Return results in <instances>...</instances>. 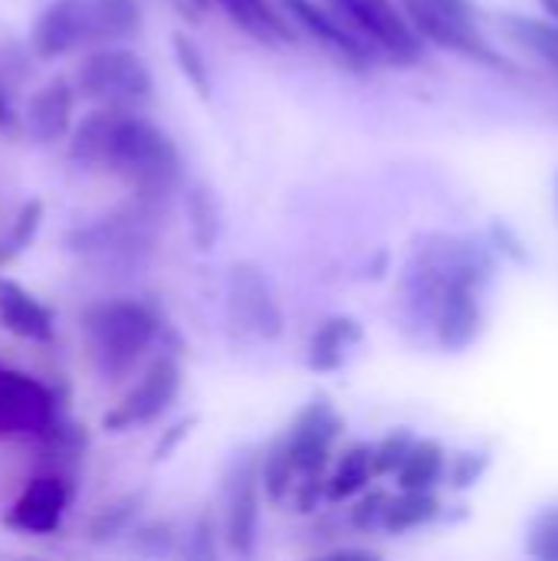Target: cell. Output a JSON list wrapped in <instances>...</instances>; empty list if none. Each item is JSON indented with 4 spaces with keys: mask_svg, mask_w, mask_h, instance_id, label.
<instances>
[{
    "mask_svg": "<svg viewBox=\"0 0 558 561\" xmlns=\"http://www.w3.org/2000/svg\"><path fill=\"white\" fill-rule=\"evenodd\" d=\"M69 158L79 168L118 178L138 204H161L184 184L174 138L138 108L95 105L69 131Z\"/></svg>",
    "mask_w": 558,
    "mask_h": 561,
    "instance_id": "cell-1",
    "label": "cell"
},
{
    "mask_svg": "<svg viewBox=\"0 0 558 561\" xmlns=\"http://www.w3.org/2000/svg\"><path fill=\"white\" fill-rule=\"evenodd\" d=\"M480 286L483 256L457 237H431L405 276L411 309L431 322L437 345L447 352H464L480 335Z\"/></svg>",
    "mask_w": 558,
    "mask_h": 561,
    "instance_id": "cell-2",
    "label": "cell"
},
{
    "mask_svg": "<svg viewBox=\"0 0 558 561\" xmlns=\"http://www.w3.org/2000/svg\"><path fill=\"white\" fill-rule=\"evenodd\" d=\"M145 26L138 0H49L30 30L39 59H62L79 49L122 43Z\"/></svg>",
    "mask_w": 558,
    "mask_h": 561,
    "instance_id": "cell-3",
    "label": "cell"
},
{
    "mask_svg": "<svg viewBox=\"0 0 558 561\" xmlns=\"http://www.w3.org/2000/svg\"><path fill=\"white\" fill-rule=\"evenodd\" d=\"M82 332L89 339L95 365L105 375L118 378L141 362V355L155 345L161 325H158V316L145 302L109 299L86 312Z\"/></svg>",
    "mask_w": 558,
    "mask_h": 561,
    "instance_id": "cell-4",
    "label": "cell"
},
{
    "mask_svg": "<svg viewBox=\"0 0 558 561\" xmlns=\"http://www.w3.org/2000/svg\"><path fill=\"white\" fill-rule=\"evenodd\" d=\"M69 79L76 85V95H82L92 105L141 108L145 102L155 99V76L148 62L138 53L115 43L89 49Z\"/></svg>",
    "mask_w": 558,
    "mask_h": 561,
    "instance_id": "cell-5",
    "label": "cell"
},
{
    "mask_svg": "<svg viewBox=\"0 0 558 561\" xmlns=\"http://www.w3.org/2000/svg\"><path fill=\"white\" fill-rule=\"evenodd\" d=\"M398 7L424 43L506 69V59L483 39L477 26L474 0H398Z\"/></svg>",
    "mask_w": 558,
    "mask_h": 561,
    "instance_id": "cell-6",
    "label": "cell"
},
{
    "mask_svg": "<svg viewBox=\"0 0 558 561\" xmlns=\"http://www.w3.org/2000/svg\"><path fill=\"white\" fill-rule=\"evenodd\" d=\"M227 325L257 342H276L286 332L283 302L270 276L250 260L234 263L227 273Z\"/></svg>",
    "mask_w": 558,
    "mask_h": 561,
    "instance_id": "cell-7",
    "label": "cell"
},
{
    "mask_svg": "<svg viewBox=\"0 0 558 561\" xmlns=\"http://www.w3.org/2000/svg\"><path fill=\"white\" fill-rule=\"evenodd\" d=\"M375 53L395 62H421L424 39L411 30L395 0H326Z\"/></svg>",
    "mask_w": 558,
    "mask_h": 561,
    "instance_id": "cell-8",
    "label": "cell"
},
{
    "mask_svg": "<svg viewBox=\"0 0 558 561\" xmlns=\"http://www.w3.org/2000/svg\"><path fill=\"white\" fill-rule=\"evenodd\" d=\"M181 385H184V371H181L178 358L158 355L145 368V375L125 391V398L102 417V427L112 431V434H122V431L155 424L178 401Z\"/></svg>",
    "mask_w": 558,
    "mask_h": 561,
    "instance_id": "cell-9",
    "label": "cell"
},
{
    "mask_svg": "<svg viewBox=\"0 0 558 561\" xmlns=\"http://www.w3.org/2000/svg\"><path fill=\"white\" fill-rule=\"evenodd\" d=\"M345 421L335 411V404L326 394H316L283 431V440L293 454L296 463V480L306 477H326L332 463V447L342 437Z\"/></svg>",
    "mask_w": 558,
    "mask_h": 561,
    "instance_id": "cell-10",
    "label": "cell"
},
{
    "mask_svg": "<svg viewBox=\"0 0 558 561\" xmlns=\"http://www.w3.org/2000/svg\"><path fill=\"white\" fill-rule=\"evenodd\" d=\"M59 424L56 398L36 378L0 365V440L43 437Z\"/></svg>",
    "mask_w": 558,
    "mask_h": 561,
    "instance_id": "cell-11",
    "label": "cell"
},
{
    "mask_svg": "<svg viewBox=\"0 0 558 561\" xmlns=\"http://www.w3.org/2000/svg\"><path fill=\"white\" fill-rule=\"evenodd\" d=\"M260 477H257V457H243L234 463L224 490V542L230 556L250 559L257 552V533H260Z\"/></svg>",
    "mask_w": 558,
    "mask_h": 561,
    "instance_id": "cell-12",
    "label": "cell"
},
{
    "mask_svg": "<svg viewBox=\"0 0 558 561\" xmlns=\"http://www.w3.org/2000/svg\"><path fill=\"white\" fill-rule=\"evenodd\" d=\"M280 13L286 16V23H296L303 33H309L322 49H329L332 56H339L342 62L365 69L375 59V49L349 26L342 23V16L322 0H280Z\"/></svg>",
    "mask_w": 558,
    "mask_h": 561,
    "instance_id": "cell-13",
    "label": "cell"
},
{
    "mask_svg": "<svg viewBox=\"0 0 558 561\" xmlns=\"http://www.w3.org/2000/svg\"><path fill=\"white\" fill-rule=\"evenodd\" d=\"M72 503V490L62 477H36L23 486L7 513V526L23 536H53Z\"/></svg>",
    "mask_w": 558,
    "mask_h": 561,
    "instance_id": "cell-14",
    "label": "cell"
},
{
    "mask_svg": "<svg viewBox=\"0 0 558 561\" xmlns=\"http://www.w3.org/2000/svg\"><path fill=\"white\" fill-rule=\"evenodd\" d=\"M76 85L69 76H53L46 79L26 102L20 115V128L26 131L30 141L36 145H53L66 138L76 125Z\"/></svg>",
    "mask_w": 558,
    "mask_h": 561,
    "instance_id": "cell-15",
    "label": "cell"
},
{
    "mask_svg": "<svg viewBox=\"0 0 558 561\" xmlns=\"http://www.w3.org/2000/svg\"><path fill=\"white\" fill-rule=\"evenodd\" d=\"M0 325L26 342H49L56 332L53 312L20 283L0 276Z\"/></svg>",
    "mask_w": 558,
    "mask_h": 561,
    "instance_id": "cell-16",
    "label": "cell"
},
{
    "mask_svg": "<svg viewBox=\"0 0 558 561\" xmlns=\"http://www.w3.org/2000/svg\"><path fill=\"white\" fill-rule=\"evenodd\" d=\"M145 220L141 214L135 210H122V214H112V217H99L95 224L89 227H79L66 237L69 250L76 253H115V250H132L135 243L148 240V230H145Z\"/></svg>",
    "mask_w": 558,
    "mask_h": 561,
    "instance_id": "cell-17",
    "label": "cell"
},
{
    "mask_svg": "<svg viewBox=\"0 0 558 561\" xmlns=\"http://www.w3.org/2000/svg\"><path fill=\"white\" fill-rule=\"evenodd\" d=\"M362 325L352 316H329L306 345V368L312 375H332L345 365L349 352L362 342Z\"/></svg>",
    "mask_w": 558,
    "mask_h": 561,
    "instance_id": "cell-18",
    "label": "cell"
},
{
    "mask_svg": "<svg viewBox=\"0 0 558 561\" xmlns=\"http://www.w3.org/2000/svg\"><path fill=\"white\" fill-rule=\"evenodd\" d=\"M375 480V467H372V444H352L339 454L335 463H329L326 470V500L329 503H345L355 500L362 490H368V483Z\"/></svg>",
    "mask_w": 558,
    "mask_h": 561,
    "instance_id": "cell-19",
    "label": "cell"
},
{
    "mask_svg": "<svg viewBox=\"0 0 558 561\" xmlns=\"http://www.w3.org/2000/svg\"><path fill=\"white\" fill-rule=\"evenodd\" d=\"M184 214H187V233H191V243L201 250V253H210L220 240V230H224V214H220V201L217 194L194 181L184 187Z\"/></svg>",
    "mask_w": 558,
    "mask_h": 561,
    "instance_id": "cell-20",
    "label": "cell"
},
{
    "mask_svg": "<svg viewBox=\"0 0 558 561\" xmlns=\"http://www.w3.org/2000/svg\"><path fill=\"white\" fill-rule=\"evenodd\" d=\"M437 516H441V500L434 496V490H401L398 496H388L382 533L401 536L434 523Z\"/></svg>",
    "mask_w": 558,
    "mask_h": 561,
    "instance_id": "cell-21",
    "label": "cell"
},
{
    "mask_svg": "<svg viewBox=\"0 0 558 561\" xmlns=\"http://www.w3.org/2000/svg\"><path fill=\"white\" fill-rule=\"evenodd\" d=\"M257 477H260V493L266 496V503L273 506L289 503L293 486H296V463L283 434L263 450V457H257Z\"/></svg>",
    "mask_w": 558,
    "mask_h": 561,
    "instance_id": "cell-22",
    "label": "cell"
},
{
    "mask_svg": "<svg viewBox=\"0 0 558 561\" xmlns=\"http://www.w3.org/2000/svg\"><path fill=\"white\" fill-rule=\"evenodd\" d=\"M444 473V447L437 440H414L401 467L395 470L398 490H434Z\"/></svg>",
    "mask_w": 558,
    "mask_h": 561,
    "instance_id": "cell-23",
    "label": "cell"
},
{
    "mask_svg": "<svg viewBox=\"0 0 558 561\" xmlns=\"http://www.w3.org/2000/svg\"><path fill=\"white\" fill-rule=\"evenodd\" d=\"M171 49H174L178 69L184 72L187 85L207 102V99H210V89H214V79H210V66H207L204 49H201L184 30H174V33H171Z\"/></svg>",
    "mask_w": 558,
    "mask_h": 561,
    "instance_id": "cell-24",
    "label": "cell"
},
{
    "mask_svg": "<svg viewBox=\"0 0 558 561\" xmlns=\"http://www.w3.org/2000/svg\"><path fill=\"white\" fill-rule=\"evenodd\" d=\"M138 510H141V496H125L112 506H105L92 523H89V539L105 546V542H115L118 536H128L132 523L138 519Z\"/></svg>",
    "mask_w": 558,
    "mask_h": 561,
    "instance_id": "cell-25",
    "label": "cell"
},
{
    "mask_svg": "<svg viewBox=\"0 0 558 561\" xmlns=\"http://www.w3.org/2000/svg\"><path fill=\"white\" fill-rule=\"evenodd\" d=\"M503 26L533 53L546 56L558 69V23H543V20H526V16H503Z\"/></svg>",
    "mask_w": 558,
    "mask_h": 561,
    "instance_id": "cell-26",
    "label": "cell"
},
{
    "mask_svg": "<svg viewBox=\"0 0 558 561\" xmlns=\"http://www.w3.org/2000/svg\"><path fill=\"white\" fill-rule=\"evenodd\" d=\"M39 224H43V201L33 197V201H26V204L20 207V214H16V220L10 224L7 237H0V266H7L16 253H23V250L33 243Z\"/></svg>",
    "mask_w": 558,
    "mask_h": 561,
    "instance_id": "cell-27",
    "label": "cell"
},
{
    "mask_svg": "<svg viewBox=\"0 0 558 561\" xmlns=\"http://www.w3.org/2000/svg\"><path fill=\"white\" fill-rule=\"evenodd\" d=\"M414 444V434L408 427H398L391 431L385 440L372 444V467H375V477H395V470L401 467V460L408 457Z\"/></svg>",
    "mask_w": 558,
    "mask_h": 561,
    "instance_id": "cell-28",
    "label": "cell"
},
{
    "mask_svg": "<svg viewBox=\"0 0 558 561\" xmlns=\"http://www.w3.org/2000/svg\"><path fill=\"white\" fill-rule=\"evenodd\" d=\"M526 552L533 559L543 561H558V506L539 513L529 526V536H526Z\"/></svg>",
    "mask_w": 558,
    "mask_h": 561,
    "instance_id": "cell-29",
    "label": "cell"
},
{
    "mask_svg": "<svg viewBox=\"0 0 558 561\" xmlns=\"http://www.w3.org/2000/svg\"><path fill=\"white\" fill-rule=\"evenodd\" d=\"M132 536V549L141 552V556H171L178 549V536H174V526L171 523H145V526H135V533L128 529Z\"/></svg>",
    "mask_w": 558,
    "mask_h": 561,
    "instance_id": "cell-30",
    "label": "cell"
},
{
    "mask_svg": "<svg viewBox=\"0 0 558 561\" xmlns=\"http://www.w3.org/2000/svg\"><path fill=\"white\" fill-rule=\"evenodd\" d=\"M385 506H388V493L382 490H372V493H358V503L349 510V526L372 536V533H382V523H385Z\"/></svg>",
    "mask_w": 558,
    "mask_h": 561,
    "instance_id": "cell-31",
    "label": "cell"
},
{
    "mask_svg": "<svg viewBox=\"0 0 558 561\" xmlns=\"http://www.w3.org/2000/svg\"><path fill=\"white\" fill-rule=\"evenodd\" d=\"M184 556L187 559H214L217 549H214V523L207 516H201L184 542Z\"/></svg>",
    "mask_w": 558,
    "mask_h": 561,
    "instance_id": "cell-32",
    "label": "cell"
},
{
    "mask_svg": "<svg viewBox=\"0 0 558 561\" xmlns=\"http://www.w3.org/2000/svg\"><path fill=\"white\" fill-rule=\"evenodd\" d=\"M220 7H224V13L240 26V30H247L250 36H257V39H266V43H273L270 39V33L263 30V23L257 20V13L250 10V3L247 0H217Z\"/></svg>",
    "mask_w": 558,
    "mask_h": 561,
    "instance_id": "cell-33",
    "label": "cell"
},
{
    "mask_svg": "<svg viewBox=\"0 0 558 561\" xmlns=\"http://www.w3.org/2000/svg\"><path fill=\"white\" fill-rule=\"evenodd\" d=\"M487 454H460V460H457V467H454V473H451V483H454V490H467V486H474L480 477H483V470H487Z\"/></svg>",
    "mask_w": 558,
    "mask_h": 561,
    "instance_id": "cell-34",
    "label": "cell"
},
{
    "mask_svg": "<svg viewBox=\"0 0 558 561\" xmlns=\"http://www.w3.org/2000/svg\"><path fill=\"white\" fill-rule=\"evenodd\" d=\"M194 424H197V417H184L181 424H174V427H171V434L155 447V460H164V457H168V454H171V450H174L187 434H191V427H194Z\"/></svg>",
    "mask_w": 558,
    "mask_h": 561,
    "instance_id": "cell-35",
    "label": "cell"
},
{
    "mask_svg": "<svg viewBox=\"0 0 558 561\" xmlns=\"http://www.w3.org/2000/svg\"><path fill=\"white\" fill-rule=\"evenodd\" d=\"M493 237H497V240L503 243V250H506L510 256H516V260H526V253H523V247H520V240H510L503 227H497V230H493Z\"/></svg>",
    "mask_w": 558,
    "mask_h": 561,
    "instance_id": "cell-36",
    "label": "cell"
},
{
    "mask_svg": "<svg viewBox=\"0 0 558 561\" xmlns=\"http://www.w3.org/2000/svg\"><path fill=\"white\" fill-rule=\"evenodd\" d=\"M543 3H546V10H549V13L558 20V0H543Z\"/></svg>",
    "mask_w": 558,
    "mask_h": 561,
    "instance_id": "cell-37",
    "label": "cell"
},
{
    "mask_svg": "<svg viewBox=\"0 0 558 561\" xmlns=\"http://www.w3.org/2000/svg\"><path fill=\"white\" fill-rule=\"evenodd\" d=\"M194 3H197V7H207V3H210V0H194Z\"/></svg>",
    "mask_w": 558,
    "mask_h": 561,
    "instance_id": "cell-38",
    "label": "cell"
}]
</instances>
